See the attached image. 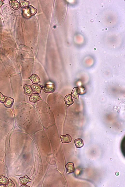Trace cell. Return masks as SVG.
<instances>
[{"label": "cell", "instance_id": "cell-12", "mask_svg": "<svg viewBox=\"0 0 125 187\" xmlns=\"http://www.w3.org/2000/svg\"><path fill=\"white\" fill-rule=\"evenodd\" d=\"M37 10L31 6H29L27 9L28 13L31 16L35 15L36 13Z\"/></svg>", "mask_w": 125, "mask_h": 187}, {"label": "cell", "instance_id": "cell-18", "mask_svg": "<svg viewBox=\"0 0 125 187\" xmlns=\"http://www.w3.org/2000/svg\"><path fill=\"white\" fill-rule=\"evenodd\" d=\"M15 186V184L12 181H9L6 185V187H14Z\"/></svg>", "mask_w": 125, "mask_h": 187}, {"label": "cell", "instance_id": "cell-11", "mask_svg": "<svg viewBox=\"0 0 125 187\" xmlns=\"http://www.w3.org/2000/svg\"><path fill=\"white\" fill-rule=\"evenodd\" d=\"M9 1L10 6L11 7L16 10H17L19 8L20 4L17 1L13 0Z\"/></svg>", "mask_w": 125, "mask_h": 187}, {"label": "cell", "instance_id": "cell-7", "mask_svg": "<svg viewBox=\"0 0 125 187\" xmlns=\"http://www.w3.org/2000/svg\"><path fill=\"white\" fill-rule=\"evenodd\" d=\"M14 101L13 99L11 97H8L4 102L5 106L7 108H11L12 106Z\"/></svg>", "mask_w": 125, "mask_h": 187}, {"label": "cell", "instance_id": "cell-4", "mask_svg": "<svg viewBox=\"0 0 125 187\" xmlns=\"http://www.w3.org/2000/svg\"><path fill=\"white\" fill-rule=\"evenodd\" d=\"M66 104L67 107L73 104L74 102L71 95H67L64 99Z\"/></svg>", "mask_w": 125, "mask_h": 187}, {"label": "cell", "instance_id": "cell-9", "mask_svg": "<svg viewBox=\"0 0 125 187\" xmlns=\"http://www.w3.org/2000/svg\"><path fill=\"white\" fill-rule=\"evenodd\" d=\"M19 181L21 184L26 185L28 182L31 181V180L28 176H26L20 178Z\"/></svg>", "mask_w": 125, "mask_h": 187}, {"label": "cell", "instance_id": "cell-2", "mask_svg": "<svg viewBox=\"0 0 125 187\" xmlns=\"http://www.w3.org/2000/svg\"><path fill=\"white\" fill-rule=\"evenodd\" d=\"M67 170V174H68L73 172L75 169L74 163L72 162L68 163L65 166Z\"/></svg>", "mask_w": 125, "mask_h": 187}, {"label": "cell", "instance_id": "cell-20", "mask_svg": "<svg viewBox=\"0 0 125 187\" xmlns=\"http://www.w3.org/2000/svg\"><path fill=\"white\" fill-rule=\"evenodd\" d=\"M20 187H30L29 186H27V185H23L21 186Z\"/></svg>", "mask_w": 125, "mask_h": 187}, {"label": "cell", "instance_id": "cell-13", "mask_svg": "<svg viewBox=\"0 0 125 187\" xmlns=\"http://www.w3.org/2000/svg\"><path fill=\"white\" fill-rule=\"evenodd\" d=\"M74 143L76 148H82L84 145L83 140L81 138H78L76 139Z\"/></svg>", "mask_w": 125, "mask_h": 187}, {"label": "cell", "instance_id": "cell-8", "mask_svg": "<svg viewBox=\"0 0 125 187\" xmlns=\"http://www.w3.org/2000/svg\"><path fill=\"white\" fill-rule=\"evenodd\" d=\"M29 100L31 102L35 103L41 100V99L38 94L35 93L32 94L30 97Z\"/></svg>", "mask_w": 125, "mask_h": 187}, {"label": "cell", "instance_id": "cell-19", "mask_svg": "<svg viewBox=\"0 0 125 187\" xmlns=\"http://www.w3.org/2000/svg\"><path fill=\"white\" fill-rule=\"evenodd\" d=\"M4 3L2 1L0 0V7Z\"/></svg>", "mask_w": 125, "mask_h": 187}, {"label": "cell", "instance_id": "cell-14", "mask_svg": "<svg viewBox=\"0 0 125 187\" xmlns=\"http://www.w3.org/2000/svg\"><path fill=\"white\" fill-rule=\"evenodd\" d=\"M32 89L35 92L37 93L41 92L42 90L41 87L37 84H34L31 86Z\"/></svg>", "mask_w": 125, "mask_h": 187}, {"label": "cell", "instance_id": "cell-3", "mask_svg": "<svg viewBox=\"0 0 125 187\" xmlns=\"http://www.w3.org/2000/svg\"><path fill=\"white\" fill-rule=\"evenodd\" d=\"M60 137L62 142L64 143L70 142L72 140L71 137L68 134L60 135Z\"/></svg>", "mask_w": 125, "mask_h": 187}, {"label": "cell", "instance_id": "cell-15", "mask_svg": "<svg viewBox=\"0 0 125 187\" xmlns=\"http://www.w3.org/2000/svg\"><path fill=\"white\" fill-rule=\"evenodd\" d=\"M29 2L28 1L21 0L20 1V5L21 7L24 8H26L29 6Z\"/></svg>", "mask_w": 125, "mask_h": 187}, {"label": "cell", "instance_id": "cell-17", "mask_svg": "<svg viewBox=\"0 0 125 187\" xmlns=\"http://www.w3.org/2000/svg\"><path fill=\"white\" fill-rule=\"evenodd\" d=\"M6 97L2 93L0 92V102L4 103L6 99Z\"/></svg>", "mask_w": 125, "mask_h": 187}, {"label": "cell", "instance_id": "cell-5", "mask_svg": "<svg viewBox=\"0 0 125 187\" xmlns=\"http://www.w3.org/2000/svg\"><path fill=\"white\" fill-rule=\"evenodd\" d=\"M24 93L26 95L31 96L33 93V91L31 86L29 85H25L24 87Z\"/></svg>", "mask_w": 125, "mask_h": 187}, {"label": "cell", "instance_id": "cell-1", "mask_svg": "<svg viewBox=\"0 0 125 187\" xmlns=\"http://www.w3.org/2000/svg\"><path fill=\"white\" fill-rule=\"evenodd\" d=\"M55 89V86L54 84H46L42 88L43 90L46 93H53Z\"/></svg>", "mask_w": 125, "mask_h": 187}, {"label": "cell", "instance_id": "cell-10", "mask_svg": "<svg viewBox=\"0 0 125 187\" xmlns=\"http://www.w3.org/2000/svg\"><path fill=\"white\" fill-rule=\"evenodd\" d=\"M28 78L31 80L34 84H38L40 82V79L39 77L35 74L32 75Z\"/></svg>", "mask_w": 125, "mask_h": 187}, {"label": "cell", "instance_id": "cell-16", "mask_svg": "<svg viewBox=\"0 0 125 187\" xmlns=\"http://www.w3.org/2000/svg\"><path fill=\"white\" fill-rule=\"evenodd\" d=\"M9 181L8 179L3 176L0 177V184L6 185Z\"/></svg>", "mask_w": 125, "mask_h": 187}, {"label": "cell", "instance_id": "cell-6", "mask_svg": "<svg viewBox=\"0 0 125 187\" xmlns=\"http://www.w3.org/2000/svg\"><path fill=\"white\" fill-rule=\"evenodd\" d=\"M80 92V90L78 88L75 87L73 89L71 94L74 98L78 99Z\"/></svg>", "mask_w": 125, "mask_h": 187}, {"label": "cell", "instance_id": "cell-21", "mask_svg": "<svg viewBox=\"0 0 125 187\" xmlns=\"http://www.w3.org/2000/svg\"><path fill=\"white\" fill-rule=\"evenodd\" d=\"M0 187H6V186L5 185L2 184H0Z\"/></svg>", "mask_w": 125, "mask_h": 187}]
</instances>
